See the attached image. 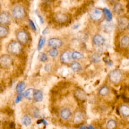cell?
<instances>
[{
  "label": "cell",
  "mask_w": 129,
  "mask_h": 129,
  "mask_svg": "<svg viewBox=\"0 0 129 129\" xmlns=\"http://www.w3.org/2000/svg\"><path fill=\"white\" fill-rule=\"evenodd\" d=\"M84 116L83 113L80 112H77L74 114L73 118V122L75 124H80L84 120Z\"/></svg>",
  "instance_id": "obj_11"
},
{
  "label": "cell",
  "mask_w": 129,
  "mask_h": 129,
  "mask_svg": "<svg viewBox=\"0 0 129 129\" xmlns=\"http://www.w3.org/2000/svg\"><path fill=\"white\" fill-rule=\"evenodd\" d=\"M123 74L121 71L118 69L112 71L109 74V79L113 84H117L119 83L122 79Z\"/></svg>",
  "instance_id": "obj_3"
},
{
  "label": "cell",
  "mask_w": 129,
  "mask_h": 129,
  "mask_svg": "<svg viewBox=\"0 0 129 129\" xmlns=\"http://www.w3.org/2000/svg\"><path fill=\"white\" fill-rule=\"evenodd\" d=\"M44 69L46 72H50L52 69V66L49 64H47L45 65Z\"/></svg>",
  "instance_id": "obj_37"
},
{
  "label": "cell",
  "mask_w": 129,
  "mask_h": 129,
  "mask_svg": "<svg viewBox=\"0 0 129 129\" xmlns=\"http://www.w3.org/2000/svg\"><path fill=\"white\" fill-rule=\"evenodd\" d=\"M25 88V83L24 82H19L16 87V90L18 93L22 92Z\"/></svg>",
  "instance_id": "obj_27"
},
{
  "label": "cell",
  "mask_w": 129,
  "mask_h": 129,
  "mask_svg": "<svg viewBox=\"0 0 129 129\" xmlns=\"http://www.w3.org/2000/svg\"><path fill=\"white\" fill-rule=\"evenodd\" d=\"M105 30L106 31H111L113 28V25L112 24H107L105 26Z\"/></svg>",
  "instance_id": "obj_35"
},
{
  "label": "cell",
  "mask_w": 129,
  "mask_h": 129,
  "mask_svg": "<svg viewBox=\"0 0 129 129\" xmlns=\"http://www.w3.org/2000/svg\"><path fill=\"white\" fill-rule=\"evenodd\" d=\"M127 29L129 31V23H128V25H127Z\"/></svg>",
  "instance_id": "obj_47"
},
{
  "label": "cell",
  "mask_w": 129,
  "mask_h": 129,
  "mask_svg": "<svg viewBox=\"0 0 129 129\" xmlns=\"http://www.w3.org/2000/svg\"><path fill=\"white\" fill-rule=\"evenodd\" d=\"M3 91V87L2 86V85L0 84V92H2Z\"/></svg>",
  "instance_id": "obj_44"
},
{
  "label": "cell",
  "mask_w": 129,
  "mask_h": 129,
  "mask_svg": "<svg viewBox=\"0 0 129 129\" xmlns=\"http://www.w3.org/2000/svg\"><path fill=\"white\" fill-rule=\"evenodd\" d=\"M103 12L104 14L106 20L107 22H110L112 20V15L110 10L107 8H104L103 10Z\"/></svg>",
  "instance_id": "obj_20"
},
{
  "label": "cell",
  "mask_w": 129,
  "mask_h": 129,
  "mask_svg": "<svg viewBox=\"0 0 129 129\" xmlns=\"http://www.w3.org/2000/svg\"><path fill=\"white\" fill-rule=\"evenodd\" d=\"M60 117L64 120H68L70 119L72 115L71 111L68 108H64L61 111L60 113Z\"/></svg>",
  "instance_id": "obj_13"
},
{
  "label": "cell",
  "mask_w": 129,
  "mask_h": 129,
  "mask_svg": "<svg viewBox=\"0 0 129 129\" xmlns=\"http://www.w3.org/2000/svg\"><path fill=\"white\" fill-rule=\"evenodd\" d=\"M9 33L8 29L6 27L1 25L0 26V38H4L7 36Z\"/></svg>",
  "instance_id": "obj_18"
},
{
  "label": "cell",
  "mask_w": 129,
  "mask_h": 129,
  "mask_svg": "<svg viewBox=\"0 0 129 129\" xmlns=\"http://www.w3.org/2000/svg\"><path fill=\"white\" fill-rule=\"evenodd\" d=\"M11 16L8 12H3L0 14V24L2 25H8L11 22Z\"/></svg>",
  "instance_id": "obj_7"
},
{
  "label": "cell",
  "mask_w": 129,
  "mask_h": 129,
  "mask_svg": "<svg viewBox=\"0 0 129 129\" xmlns=\"http://www.w3.org/2000/svg\"><path fill=\"white\" fill-rule=\"evenodd\" d=\"M113 10L114 13L117 15H120L123 13L124 11V7L120 3H117L115 4L113 8Z\"/></svg>",
  "instance_id": "obj_16"
},
{
  "label": "cell",
  "mask_w": 129,
  "mask_h": 129,
  "mask_svg": "<svg viewBox=\"0 0 129 129\" xmlns=\"http://www.w3.org/2000/svg\"><path fill=\"white\" fill-rule=\"evenodd\" d=\"M7 50L11 55H19L21 52L22 46L18 42L12 41L8 45Z\"/></svg>",
  "instance_id": "obj_1"
},
{
  "label": "cell",
  "mask_w": 129,
  "mask_h": 129,
  "mask_svg": "<svg viewBox=\"0 0 129 129\" xmlns=\"http://www.w3.org/2000/svg\"><path fill=\"white\" fill-rule=\"evenodd\" d=\"M4 112L7 114L8 115H9V116H12L13 113H14V111H13L10 107H7L5 108H4Z\"/></svg>",
  "instance_id": "obj_32"
},
{
  "label": "cell",
  "mask_w": 129,
  "mask_h": 129,
  "mask_svg": "<svg viewBox=\"0 0 129 129\" xmlns=\"http://www.w3.org/2000/svg\"><path fill=\"white\" fill-rule=\"evenodd\" d=\"M79 24H77L75 26H74V29H77L78 28H79Z\"/></svg>",
  "instance_id": "obj_45"
},
{
  "label": "cell",
  "mask_w": 129,
  "mask_h": 129,
  "mask_svg": "<svg viewBox=\"0 0 129 129\" xmlns=\"http://www.w3.org/2000/svg\"><path fill=\"white\" fill-rule=\"evenodd\" d=\"M36 13H37V16H38L39 19V20H40V22H41L42 23H43V22H44V20H43V17H42L41 15H40L39 14V13H38L37 12Z\"/></svg>",
  "instance_id": "obj_40"
},
{
  "label": "cell",
  "mask_w": 129,
  "mask_h": 129,
  "mask_svg": "<svg viewBox=\"0 0 129 129\" xmlns=\"http://www.w3.org/2000/svg\"><path fill=\"white\" fill-rule=\"evenodd\" d=\"M13 64V59L9 55H3L0 57V65L4 68H8Z\"/></svg>",
  "instance_id": "obj_4"
},
{
  "label": "cell",
  "mask_w": 129,
  "mask_h": 129,
  "mask_svg": "<svg viewBox=\"0 0 129 129\" xmlns=\"http://www.w3.org/2000/svg\"><path fill=\"white\" fill-rule=\"evenodd\" d=\"M92 60L93 62L95 63H97L100 62V59L96 56H93L92 57Z\"/></svg>",
  "instance_id": "obj_36"
},
{
  "label": "cell",
  "mask_w": 129,
  "mask_h": 129,
  "mask_svg": "<svg viewBox=\"0 0 129 129\" xmlns=\"http://www.w3.org/2000/svg\"><path fill=\"white\" fill-rule=\"evenodd\" d=\"M43 93L42 91L39 90H35L34 93V100L36 102H40L43 99Z\"/></svg>",
  "instance_id": "obj_17"
},
{
  "label": "cell",
  "mask_w": 129,
  "mask_h": 129,
  "mask_svg": "<svg viewBox=\"0 0 129 129\" xmlns=\"http://www.w3.org/2000/svg\"><path fill=\"white\" fill-rule=\"evenodd\" d=\"M38 58L40 62H45L46 61H47V60H48V57H47V55L44 52L40 53Z\"/></svg>",
  "instance_id": "obj_31"
},
{
  "label": "cell",
  "mask_w": 129,
  "mask_h": 129,
  "mask_svg": "<svg viewBox=\"0 0 129 129\" xmlns=\"http://www.w3.org/2000/svg\"><path fill=\"white\" fill-rule=\"evenodd\" d=\"M16 38L18 42L21 44H26L28 43L29 37L28 34L23 30L19 31L16 34Z\"/></svg>",
  "instance_id": "obj_6"
},
{
  "label": "cell",
  "mask_w": 129,
  "mask_h": 129,
  "mask_svg": "<svg viewBox=\"0 0 129 129\" xmlns=\"http://www.w3.org/2000/svg\"><path fill=\"white\" fill-rule=\"evenodd\" d=\"M22 98V95L21 94H20L19 95H18L17 98H16V100H15V103H18L21 100V99Z\"/></svg>",
  "instance_id": "obj_39"
},
{
  "label": "cell",
  "mask_w": 129,
  "mask_h": 129,
  "mask_svg": "<svg viewBox=\"0 0 129 129\" xmlns=\"http://www.w3.org/2000/svg\"><path fill=\"white\" fill-rule=\"evenodd\" d=\"M92 41L95 45H100L103 44L104 43L105 39L101 35L99 34H96L93 36Z\"/></svg>",
  "instance_id": "obj_14"
},
{
  "label": "cell",
  "mask_w": 129,
  "mask_h": 129,
  "mask_svg": "<svg viewBox=\"0 0 129 129\" xmlns=\"http://www.w3.org/2000/svg\"><path fill=\"white\" fill-rule=\"evenodd\" d=\"M120 112L123 116L125 117H129V106L127 105H122L120 108Z\"/></svg>",
  "instance_id": "obj_22"
},
{
  "label": "cell",
  "mask_w": 129,
  "mask_h": 129,
  "mask_svg": "<svg viewBox=\"0 0 129 129\" xmlns=\"http://www.w3.org/2000/svg\"><path fill=\"white\" fill-rule=\"evenodd\" d=\"M6 128L7 129H14L15 128V124L13 122H10V123H6Z\"/></svg>",
  "instance_id": "obj_33"
},
{
  "label": "cell",
  "mask_w": 129,
  "mask_h": 129,
  "mask_svg": "<svg viewBox=\"0 0 129 129\" xmlns=\"http://www.w3.org/2000/svg\"><path fill=\"white\" fill-rule=\"evenodd\" d=\"M63 41L59 38H52L48 40L49 46L52 48H57L63 45Z\"/></svg>",
  "instance_id": "obj_9"
},
{
  "label": "cell",
  "mask_w": 129,
  "mask_h": 129,
  "mask_svg": "<svg viewBox=\"0 0 129 129\" xmlns=\"http://www.w3.org/2000/svg\"><path fill=\"white\" fill-rule=\"evenodd\" d=\"M71 68L74 72H78L82 69V66L78 62H74L71 64Z\"/></svg>",
  "instance_id": "obj_23"
},
{
  "label": "cell",
  "mask_w": 129,
  "mask_h": 129,
  "mask_svg": "<svg viewBox=\"0 0 129 129\" xmlns=\"http://www.w3.org/2000/svg\"><path fill=\"white\" fill-rule=\"evenodd\" d=\"M22 123L23 125L26 126H28L30 125L31 123V120L28 115H26L23 117L22 119Z\"/></svg>",
  "instance_id": "obj_28"
},
{
  "label": "cell",
  "mask_w": 129,
  "mask_h": 129,
  "mask_svg": "<svg viewBox=\"0 0 129 129\" xmlns=\"http://www.w3.org/2000/svg\"><path fill=\"white\" fill-rule=\"evenodd\" d=\"M54 19L57 23L59 24H63L67 21L68 19V15L64 13H57L54 15Z\"/></svg>",
  "instance_id": "obj_8"
},
{
  "label": "cell",
  "mask_w": 129,
  "mask_h": 129,
  "mask_svg": "<svg viewBox=\"0 0 129 129\" xmlns=\"http://www.w3.org/2000/svg\"><path fill=\"white\" fill-rule=\"evenodd\" d=\"M103 12L98 8H94L91 11L90 13V17L93 21L97 22L100 20L103 17Z\"/></svg>",
  "instance_id": "obj_5"
},
{
  "label": "cell",
  "mask_w": 129,
  "mask_h": 129,
  "mask_svg": "<svg viewBox=\"0 0 129 129\" xmlns=\"http://www.w3.org/2000/svg\"><path fill=\"white\" fill-rule=\"evenodd\" d=\"M87 129H95V128L91 125H89L88 126L87 128H86Z\"/></svg>",
  "instance_id": "obj_43"
},
{
  "label": "cell",
  "mask_w": 129,
  "mask_h": 129,
  "mask_svg": "<svg viewBox=\"0 0 129 129\" xmlns=\"http://www.w3.org/2000/svg\"><path fill=\"white\" fill-rule=\"evenodd\" d=\"M12 14L14 18L18 20L23 19L25 16V11L22 6L17 5L13 9Z\"/></svg>",
  "instance_id": "obj_2"
},
{
  "label": "cell",
  "mask_w": 129,
  "mask_h": 129,
  "mask_svg": "<svg viewBox=\"0 0 129 129\" xmlns=\"http://www.w3.org/2000/svg\"><path fill=\"white\" fill-rule=\"evenodd\" d=\"M80 129H86V128L85 127V126H81L80 128Z\"/></svg>",
  "instance_id": "obj_46"
},
{
  "label": "cell",
  "mask_w": 129,
  "mask_h": 129,
  "mask_svg": "<svg viewBox=\"0 0 129 129\" xmlns=\"http://www.w3.org/2000/svg\"><path fill=\"white\" fill-rule=\"evenodd\" d=\"M28 22H29V26L31 27V28L32 29V30L34 31H36L37 30L36 27L35 25L34 24V22H33V21H32L31 20H29Z\"/></svg>",
  "instance_id": "obj_34"
},
{
  "label": "cell",
  "mask_w": 129,
  "mask_h": 129,
  "mask_svg": "<svg viewBox=\"0 0 129 129\" xmlns=\"http://www.w3.org/2000/svg\"><path fill=\"white\" fill-rule=\"evenodd\" d=\"M109 92H110V89L107 86H104L100 88L99 90L98 93L100 95L102 96H104L107 95L108 93H109Z\"/></svg>",
  "instance_id": "obj_24"
},
{
  "label": "cell",
  "mask_w": 129,
  "mask_h": 129,
  "mask_svg": "<svg viewBox=\"0 0 129 129\" xmlns=\"http://www.w3.org/2000/svg\"><path fill=\"white\" fill-rule=\"evenodd\" d=\"M128 19L125 17H121L118 20V25L120 29H124L128 25Z\"/></svg>",
  "instance_id": "obj_10"
},
{
  "label": "cell",
  "mask_w": 129,
  "mask_h": 129,
  "mask_svg": "<svg viewBox=\"0 0 129 129\" xmlns=\"http://www.w3.org/2000/svg\"><path fill=\"white\" fill-rule=\"evenodd\" d=\"M71 57L74 60H80L84 58V55L82 53L78 52H74L72 53Z\"/></svg>",
  "instance_id": "obj_25"
},
{
  "label": "cell",
  "mask_w": 129,
  "mask_h": 129,
  "mask_svg": "<svg viewBox=\"0 0 129 129\" xmlns=\"http://www.w3.org/2000/svg\"><path fill=\"white\" fill-rule=\"evenodd\" d=\"M107 129H115L117 127V123L114 120H111L108 121L106 124Z\"/></svg>",
  "instance_id": "obj_26"
},
{
  "label": "cell",
  "mask_w": 129,
  "mask_h": 129,
  "mask_svg": "<svg viewBox=\"0 0 129 129\" xmlns=\"http://www.w3.org/2000/svg\"><path fill=\"white\" fill-rule=\"evenodd\" d=\"M106 1L111 4H116L119 1V0H106Z\"/></svg>",
  "instance_id": "obj_41"
},
{
  "label": "cell",
  "mask_w": 129,
  "mask_h": 129,
  "mask_svg": "<svg viewBox=\"0 0 129 129\" xmlns=\"http://www.w3.org/2000/svg\"><path fill=\"white\" fill-rule=\"evenodd\" d=\"M48 32H49V29H48V28H46L43 30L42 33H43V35H45V34H46Z\"/></svg>",
  "instance_id": "obj_42"
},
{
  "label": "cell",
  "mask_w": 129,
  "mask_h": 129,
  "mask_svg": "<svg viewBox=\"0 0 129 129\" xmlns=\"http://www.w3.org/2000/svg\"><path fill=\"white\" fill-rule=\"evenodd\" d=\"M75 96L80 100H84L87 98V94L84 90L78 89L75 92Z\"/></svg>",
  "instance_id": "obj_12"
},
{
  "label": "cell",
  "mask_w": 129,
  "mask_h": 129,
  "mask_svg": "<svg viewBox=\"0 0 129 129\" xmlns=\"http://www.w3.org/2000/svg\"><path fill=\"white\" fill-rule=\"evenodd\" d=\"M49 53L51 57L52 58H56L58 56L59 52L56 48H52L49 51Z\"/></svg>",
  "instance_id": "obj_30"
},
{
  "label": "cell",
  "mask_w": 129,
  "mask_h": 129,
  "mask_svg": "<svg viewBox=\"0 0 129 129\" xmlns=\"http://www.w3.org/2000/svg\"><path fill=\"white\" fill-rule=\"evenodd\" d=\"M60 60L61 62L63 63H69L71 60V58L70 53L68 52H63L60 57Z\"/></svg>",
  "instance_id": "obj_15"
},
{
  "label": "cell",
  "mask_w": 129,
  "mask_h": 129,
  "mask_svg": "<svg viewBox=\"0 0 129 129\" xmlns=\"http://www.w3.org/2000/svg\"><path fill=\"white\" fill-rule=\"evenodd\" d=\"M120 46L123 48L126 49L129 46V37L128 36H124L120 40Z\"/></svg>",
  "instance_id": "obj_21"
},
{
  "label": "cell",
  "mask_w": 129,
  "mask_h": 129,
  "mask_svg": "<svg viewBox=\"0 0 129 129\" xmlns=\"http://www.w3.org/2000/svg\"><path fill=\"white\" fill-rule=\"evenodd\" d=\"M39 111L38 110H37V108H36V109L34 110V111L33 112V116L35 118H37L39 116Z\"/></svg>",
  "instance_id": "obj_38"
},
{
  "label": "cell",
  "mask_w": 129,
  "mask_h": 129,
  "mask_svg": "<svg viewBox=\"0 0 129 129\" xmlns=\"http://www.w3.org/2000/svg\"><path fill=\"white\" fill-rule=\"evenodd\" d=\"M35 90L32 89V88H30L28 90H27L23 94L24 96L29 100L32 99L34 97V93Z\"/></svg>",
  "instance_id": "obj_19"
},
{
  "label": "cell",
  "mask_w": 129,
  "mask_h": 129,
  "mask_svg": "<svg viewBox=\"0 0 129 129\" xmlns=\"http://www.w3.org/2000/svg\"><path fill=\"white\" fill-rule=\"evenodd\" d=\"M45 38L43 37H40L39 39L38 43L37 48L38 51H40L42 49L43 46L45 44Z\"/></svg>",
  "instance_id": "obj_29"
}]
</instances>
